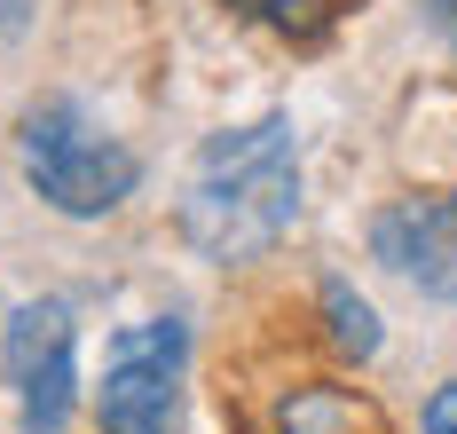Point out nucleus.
I'll return each instance as SVG.
<instances>
[{"label":"nucleus","instance_id":"nucleus-10","mask_svg":"<svg viewBox=\"0 0 457 434\" xmlns=\"http://www.w3.org/2000/svg\"><path fill=\"white\" fill-rule=\"evenodd\" d=\"M32 24V0H0V40H16Z\"/></svg>","mask_w":457,"mask_h":434},{"label":"nucleus","instance_id":"nucleus-3","mask_svg":"<svg viewBox=\"0 0 457 434\" xmlns=\"http://www.w3.org/2000/svg\"><path fill=\"white\" fill-rule=\"evenodd\" d=\"M189 371V332L174 316L127 324L103 355V387H95V427L103 434H174V403H182Z\"/></svg>","mask_w":457,"mask_h":434},{"label":"nucleus","instance_id":"nucleus-4","mask_svg":"<svg viewBox=\"0 0 457 434\" xmlns=\"http://www.w3.org/2000/svg\"><path fill=\"white\" fill-rule=\"evenodd\" d=\"M0 371L16 387L32 434H55L63 411L79 403V324L63 300H24L0 332Z\"/></svg>","mask_w":457,"mask_h":434},{"label":"nucleus","instance_id":"nucleus-5","mask_svg":"<svg viewBox=\"0 0 457 434\" xmlns=\"http://www.w3.org/2000/svg\"><path fill=\"white\" fill-rule=\"evenodd\" d=\"M370 253L418 285L426 300H450L457 308V190L450 197H403L370 221Z\"/></svg>","mask_w":457,"mask_h":434},{"label":"nucleus","instance_id":"nucleus-2","mask_svg":"<svg viewBox=\"0 0 457 434\" xmlns=\"http://www.w3.org/2000/svg\"><path fill=\"white\" fill-rule=\"evenodd\" d=\"M24 174H32V190L55 205V213H71V221H95V213H111V205H127L142 182L135 150L119 143V135H103L79 103H32L24 111Z\"/></svg>","mask_w":457,"mask_h":434},{"label":"nucleus","instance_id":"nucleus-6","mask_svg":"<svg viewBox=\"0 0 457 434\" xmlns=\"http://www.w3.org/2000/svg\"><path fill=\"white\" fill-rule=\"evenodd\" d=\"M276 434H386V419L370 411L355 387H331V380H308L276 403Z\"/></svg>","mask_w":457,"mask_h":434},{"label":"nucleus","instance_id":"nucleus-11","mask_svg":"<svg viewBox=\"0 0 457 434\" xmlns=\"http://www.w3.org/2000/svg\"><path fill=\"white\" fill-rule=\"evenodd\" d=\"M426 8H434V32L457 48V0H426Z\"/></svg>","mask_w":457,"mask_h":434},{"label":"nucleus","instance_id":"nucleus-8","mask_svg":"<svg viewBox=\"0 0 457 434\" xmlns=\"http://www.w3.org/2000/svg\"><path fill=\"white\" fill-rule=\"evenodd\" d=\"M323 316H331V339H339L347 355H378V316H370L363 292H347L331 277V285H323Z\"/></svg>","mask_w":457,"mask_h":434},{"label":"nucleus","instance_id":"nucleus-7","mask_svg":"<svg viewBox=\"0 0 457 434\" xmlns=\"http://www.w3.org/2000/svg\"><path fill=\"white\" fill-rule=\"evenodd\" d=\"M237 16H253V24H269L276 40H292V48H316L323 32H331V0H228Z\"/></svg>","mask_w":457,"mask_h":434},{"label":"nucleus","instance_id":"nucleus-1","mask_svg":"<svg viewBox=\"0 0 457 434\" xmlns=\"http://www.w3.org/2000/svg\"><path fill=\"white\" fill-rule=\"evenodd\" d=\"M300 213V143L292 119H253V127H221L197 150L182 190V238L205 261H253L269 253Z\"/></svg>","mask_w":457,"mask_h":434},{"label":"nucleus","instance_id":"nucleus-9","mask_svg":"<svg viewBox=\"0 0 457 434\" xmlns=\"http://www.w3.org/2000/svg\"><path fill=\"white\" fill-rule=\"evenodd\" d=\"M426 434H457V380L426 395Z\"/></svg>","mask_w":457,"mask_h":434}]
</instances>
